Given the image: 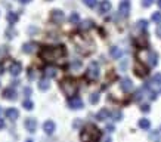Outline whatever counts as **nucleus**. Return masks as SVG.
Returning <instances> with one entry per match:
<instances>
[{"instance_id":"obj_1","label":"nucleus","mask_w":161,"mask_h":142,"mask_svg":"<svg viewBox=\"0 0 161 142\" xmlns=\"http://www.w3.org/2000/svg\"><path fill=\"white\" fill-rule=\"evenodd\" d=\"M65 55H67V49L62 45H58V46H43L40 49V52H39V56L47 62L58 61L61 58H64Z\"/></svg>"},{"instance_id":"obj_2","label":"nucleus","mask_w":161,"mask_h":142,"mask_svg":"<svg viewBox=\"0 0 161 142\" xmlns=\"http://www.w3.org/2000/svg\"><path fill=\"white\" fill-rule=\"evenodd\" d=\"M80 139L81 142H99V139H101V130L96 127L95 124L89 123V124H86L84 127L81 129Z\"/></svg>"},{"instance_id":"obj_3","label":"nucleus","mask_w":161,"mask_h":142,"mask_svg":"<svg viewBox=\"0 0 161 142\" xmlns=\"http://www.w3.org/2000/svg\"><path fill=\"white\" fill-rule=\"evenodd\" d=\"M61 90L64 92V95H67L68 98H71V96H75V93H77V89H78V86H77V81L74 80L73 77H65L64 80L61 81Z\"/></svg>"},{"instance_id":"obj_4","label":"nucleus","mask_w":161,"mask_h":142,"mask_svg":"<svg viewBox=\"0 0 161 142\" xmlns=\"http://www.w3.org/2000/svg\"><path fill=\"white\" fill-rule=\"evenodd\" d=\"M86 74H87V77L90 80H96V79L99 77V65H98L96 62H92V64L89 65Z\"/></svg>"},{"instance_id":"obj_5","label":"nucleus","mask_w":161,"mask_h":142,"mask_svg":"<svg viewBox=\"0 0 161 142\" xmlns=\"http://www.w3.org/2000/svg\"><path fill=\"white\" fill-rule=\"evenodd\" d=\"M68 107L71 110H81L83 108V101L80 96H71L68 99Z\"/></svg>"},{"instance_id":"obj_6","label":"nucleus","mask_w":161,"mask_h":142,"mask_svg":"<svg viewBox=\"0 0 161 142\" xmlns=\"http://www.w3.org/2000/svg\"><path fill=\"white\" fill-rule=\"evenodd\" d=\"M24 127H25L27 132L34 133V132L37 130V120L33 118V117H28V118H25V122H24Z\"/></svg>"},{"instance_id":"obj_7","label":"nucleus","mask_w":161,"mask_h":142,"mask_svg":"<svg viewBox=\"0 0 161 142\" xmlns=\"http://www.w3.org/2000/svg\"><path fill=\"white\" fill-rule=\"evenodd\" d=\"M118 12L123 16H129V14H130V0H121L120 5H118Z\"/></svg>"},{"instance_id":"obj_8","label":"nucleus","mask_w":161,"mask_h":142,"mask_svg":"<svg viewBox=\"0 0 161 142\" xmlns=\"http://www.w3.org/2000/svg\"><path fill=\"white\" fill-rule=\"evenodd\" d=\"M134 74L138 75V77H145V75L148 74L146 67H145L141 61H138L136 64H134Z\"/></svg>"},{"instance_id":"obj_9","label":"nucleus","mask_w":161,"mask_h":142,"mask_svg":"<svg viewBox=\"0 0 161 142\" xmlns=\"http://www.w3.org/2000/svg\"><path fill=\"white\" fill-rule=\"evenodd\" d=\"M2 96L5 98V99H7V101H15L16 98H18V95H16V90L12 88H7L5 89L3 92H2Z\"/></svg>"},{"instance_id":"obj_10","label":"nucleus","mask_w":161,"mask_h":142,"mask_svg":"<svg viewBox=\"0 0 161 142\" xmlns=\"http://www.w3.org/2000/svg\"><path fill=\"white\" fill-rule=\"evenodd\" d=\"M64 12L62 11H59V9H55V11H52L50 12V19L53 21V22H61V21L64 19Z\"/></svg>"},{"instance_id":"obj_11","label":"nucleus","mask_w":161,"mask_h":142,"mask_svg":"<svg viewBox=\"0 0 161 142\" xmlns=\"http://www.w3.org/2000/svg\"><path fill=\"white\" fill-rule=\"evenodd\" d=\"M21 71H22V64L19 61L12 62V65H11V73H12V75H19Z\"/></svg>"},{"instance_id":"obj_12","label":"nucleus","mask_w":161,"mask_h":142,"mask_svg":"<svg viewBox=\"0 0 161 142\" xmlns=\"http://www.w3.org/2000/svg\"><path fill=\"white\" fill-rule=\"evenodd\" d=\"M120 86H121V89H123V92H130V90L133 89V83H132L130 79L126 77V79H123V80H121Z\"/></svg>"},{"instance_id":"obj_13","label":"nucleus","mask_w":161,"mask_h":142,"mask_svg":"<svg viewBox=\"0 0 161 142\" xmlns=\"http://www.w3.org/2000/svg\"><path fill=\"white\" fill-rule=\"evenodd\" d=\"M55 127H56V126H55V123L52 122V120H47V122H44V124H43V130L46 132L47 135H52L55 132Z\"/></svg>"},{"instance_id":"obj_14","label":"nucleus","mask_w":161,"mask_h":142,"mask_svg":"<svg viewBox=\"0 0 161 142\" xmlns=\"http://www.w3.org/2000/svg\"><path fill=\"white\" fill-rule=\"evenodd\" d=\"M111 11V2L109 0H102L99 3V12L101 14H107Z\"/></svg>"},{"instance_id":"obj_15","label":"nucleus","mask_w":161,"mask_h":142,"mask_svg":"<svg viewBox=\"0 0 161 142\" xmlns=\"http://www.w3.org/2000/svg\"><path fill=\"white\" fill-rule=\"evenodd\" d=\"M6 117L7 118H11V120H16L18 117H19V111L16 108H9V110H6Z\"/></svg>"},{"instance_id":"obj_16","label":"nucleus","mask_w":161,"mask_h":142,"mask_svg":"<svg viewBox=\"0 0 161 142\" xmlns=\"http://www.w3.org/2000/svg\"><path fill=\"white\" fill-rule=\"evenodd\" d=\"M109 115H111V113H109V111H108L107 108H102L101 111H99V113L96 114V118H98L99 122H104V120H107Z\"/></svg>"},{"instance_id":"obj_17","label":"nucleus","mask_w":161,"mask_h":142,"mask_svg":"<svg viewBox=\"0 0 161 142\" xmlns=\"http://www.w3.org/2000/svg\"><path fill=\"white\" fill-rule=\"evenodd\" d=\"M148 62H149L151 67H155L158 64V55L155 54V52H149L148 54Z\"/></svg>"},{"instance_id":"obj_18","label":"nucleus","mask_w":161,"mask_h":142,"mask_svg":"<svg viewBox=\"0 0 161 142\" xmlns=\"http://www.w3.org/2000/svg\"><path fill=\"white\" fill-rule=\"evenodd\" d=\"M109 54H111V56H112V58H115V59H120L121 55H123V52L120 50V47L112 46L111 49H109Z\"/></svg>"},{"instance_id":"obj_19","label":"nucleus","mask_w":161,"mask_h":142,"mask_svg":"<svg viewBox=\"0 0 161 142\" xmlns=\"http://www.w3.org/2000/svg\"><path fill=\"white\" fill-rule=\"evenodd\" d=\"M44 75H46L47 79H53V77H56V68L47 67L46 70H44Z\"/></svg>"},{"instance_id":"obj_20","label":"nucleus","mask_w":161,"mask_h":142,"mask_svg":"<svg viewBox=\"0 0 161 142\" xmlns=\"http://www.w3.org/2000/svg\"><path fill=\"white\" fill-rule=\"evenodd\" d=\"M49 86H50L49 79H41V80L39 81V89H40V90H47V89H49Z\"/></svg>"},{"instance_id":"obj_21","label":"nucleus","mask_w":161,"mask_h":142,"mask_svg":"<svg viewBox=\"0 0 161 142\" xmlns=\"http://www.w3.org/2000/svg\"><path fill=\"white\" fill-rule=\"evenodd\" d=\"M139 127L143 129V130H148V129L151 127V122L148 118H141L139 120Z\"/></svg>"},{"instance_id":"obj_22","label":"nucleus","mask_w":161,"mask_h":142,"mask_svg":"<svg viewBox=\"0 0 161 142\" xmlns=\"http://www.w3.org/2000/svg\"><path fill=\"white\" fill-rule=\"evenodd\" d=\"M18 18H19V16L16 14H14V12H9V14H7V22H9L11 25L15 24V22H18Z\"/></svg>"},{"instance_id":"obj_23","label":"nucleus","mask_w":161,"mask_h":142,"mask_svg":"<svg viewBox=\"0 0 161 142\" xmlns=\"http://www.w3.org/2000/svg\"><path fill=\"white\" fill-rule=\"evenodd\" d=\"M22 107L27 110V111H31V110L34 108V102L30 101V99H24V102H22Z\"/></svg>"},{"instance_id":"obj_24","label":"nucleus","mask_w":161,"mask_h":142,"mask_svg":"<svg viewBox=\"0 0 161 142\" xmlns=\"http://www.w3.org/2000/svg\"><path fill=\"white\" fill-rule=\"evenodd\" d=\"M33 49H34V43H27V45L22 46V52H25V54H31Z\"/></svg>"},{"instance_id":"obj_25","label":"nucleus","mask_w":161,"mask_h":142,"mask_svg":"<svg viewBox=\"0 0 161 142\" xmlns=\"http://www.w3.org/2000/svg\"><path fill=\"white\" fill-rule=\"evenodd\" d=\"M78 21H80V15L77 14V12H73V14L70 15V22L71 24H77Z\"/></svg>"},{"instance_id":"obj_26","label":"nucleus","mask_w":161,"mask_h":142,"mask_svg":"<svg viewBox=\"0 0 161 142\" xmlns=\"http://www.w3.org/2000/svg\"><path fill=\"white\" fill-rule=\"evenodd\" d=\"M152 21L157 24H161V12H154L152 14Z\"/></svg>"},{"instance_id":"obj_27","label":"nucleus","mask_w":161,"mask_h":142,"mask_svg":"<svg viewBox=\"0 0 161 142\" xmlns=\"http://www.w3.org/2000/svg\"><path fill=\"white\" fill-rule=\"evenodd\" d=\"M138 28H141V30H146L148 28V21H145V19L138 21Z\"/></svg>"},{"instance_id":"obj_28","label":"nucleus","mask_w":161,"mask_h":142,"mask_svg":"<svg viewBox=\"0 0 161 142\" xmlns=\"http://www.w3.org/2000/svg\"><path fill=\"white\" fill-rule=\"evenodd\" d=\"M92 24H93V22H92V21H84V22H83V24H81L80 27L83 28V30H89V28H92V27H93V25H92Z\"/></svg>"},{"instance_id":"obj_29","label":"nucleus","mask_w":161,"mask_h":142,"mask_svg":"<svg viewBox=\"0 0 161 142\" xmlns=\"http://www.w3.org/2000/svg\"><path fill=\"white\" fill-rule=\"evenodd\" d=\"M90 102H92V104H98V102H99V93L90 95Z\"/></svg>"},{"instance_id":"obj_30","label":"nucleus","mask_w":161,"mask_h":142,"mask_svg":"<svg viewBox=\"0 0 161 142\" xmlns=\"http://www.w3.org/2000/svg\"><path fill=\"white\" fill-rule=\"evenodd\" d=\"M112 118H114L115 122H118V120H121V117H123V114H121V111H114V113H112Z\"/></svg>"},{"instance_id":"obj_31","label":"nucleus","mask_w":161,"mask_h":142,"mask_svg":"<svg viewBox=\"0 0 161 142\" xmlns=\"http://www.w3.org/2000/svg\"><path fill=\"white\" fill-rule=\"evenodd\" d=\"M96 3H98L96 0H84V5L89 6V7H95L96 6Z\"/></svg>"},{"instance_id":"obj_32","label":"nucleus","mask_w":161,"mask_h":142,"mask_svg":"<svg viewBox=\"0 0 161 142\" xmlns=\"http://www.w3.org/2000/svg\"><path fill=\"white\" fill-rule=\"evenodd\" d=\"M152 81H154L155 84H161V73L155 74V75H154V79H152Z\"/></svg>"},{"instance_id":"obj_33","label":"nucleus","mask_w":161,"mask_h":142,"mask_svg":"<svg viewBox=\"0 0 161 142\" xmlns=\"http://www.w3.org/2000/svg\"><path fill=\"white\" fill-rule=\"evenodd\" d=\"M152 3H154V0H142V5H143V7H149Z\"/></svg>"},{"instance_id":"obj_34","label":"nucleus","mask_w":161,"mask_h":142,"mask_svg":"<svg viewBox=\"0 0 161 142\" xmlns=\"http://www.w3.org/2000/svg\"><path fill=\"white\" fill-rule=\"evenodd\" d=\"M31 92H33V90H31V88H24V95H25V96H30V95H31Z\"/></svg>"},{"instance_id":"obj_35","label":"nucleus","mask_w":161,"mask_h":142,"mask_svg":"<svg viewBox=\"0 0 161 142\" xmlns=\"http://www.w3.org/2000/svg\"><path fill=\"white\" fill-rule=\"evenodd\" d=\"M6 55H7V50L5 49V47H3V49H0V59H2L3 56H6Z\"/></svg>"},{"instance_id":"obj_36","label":"nucleus","mask_w":161,"mask_h":142,"mask_svg":"<svg viewBox=\"0 0 161 142\" xmlns=\"http://www.w3.org/2000/svg\"><path fill=\"white\" fill-rule=\"evenodd\" d=\"M141 110L143 111V113H148V111H149V105L145 104V105H142V107H141Z\"/></svg>"},{"instance_id":"obj_37","label":"nucleus","mask_w":161,"mask_h":142,"mask_svg":"<svg viewBox=\"0 0 161 142\" xmlns=\"http://www.w3.org/2000/svg\"><path fill=\"white\" fill-rule=\"evenodd\" d=\"M155 33H157V36H158V37H161V25H158V27H157Z\"/></svg>"},{"instance_id":"obj_38","label":"nucleus","mask_w":161,"mask_h":142,"mask_svg":"<svg viewBox=\"0 0 161 142\" xmlns=\"http://www.w3.org/2000/svg\"><path fill=\"white\" fill-rule=\"evenodd\" d=\"M107 130L108 132H114V126L112 124H107Z\"/></svg>"},{"instance_id":"obj_39","label":"nucleus","mask_w":161,"mask_h":142,"mask_svg":"<svg viewBox=\"0 0 161 142\" xmlns=\"http://www.w3.org/2000/svg\"><path fill=\"white\" fill-rule=\"evenodd\" d=\"M80 65H81L80 62H74V64H73V67H74V68H78Z\"/></svg>"},{"instance_id":"obj_40","label":"nucleus","mask_w":161,"mask_h":142,"mask_svg":"<svg viewBox=\"0 0 161 142\" xmlns=\"http://www.w3.org/2000/svg\"><path fill=\"white\" fill-rule=\"evenodd\" d=\"M3 73H5V67L0 64V74H3Z\"/></svg>"},{"instance_id":"obj_41","label":"nucleus","mask_w":161,"mask_h":142,"mask_svg":"<svg viewBox=\"0 0 161 142\" xmlns=\"http://www.w3.org/2000/svg\"><path fill=\"white\" fill-rule=\"evenodd\" d=\"M3 127H5V122L0 118V129H3Z\"/></svg>"},{"instance_id":"obj_42","label":"nucleus","mask_w":161,"mask_h":142,"mask_svg":"<svg viewBox=\"0 0 161 142\" xmlns=\"http://www.w3.org/2000/svg\"><path fill=\"white\" fill-rule=\"evenodd\" d=\"M78 126H80V122H78V120H77V122H74V127H78Z\"/></svg>"},{"instance_id":"obj_43","label":"nucleus","mask_w":161,"mask_h":142,"mask_svg":"<svg viewBox=\"0 0 161 142\" xmlns=\"http://www.w3.org/2000/svg\"><path fill=\"white\" fill-rule=\"evenodd\" d=\"M21 3H30V2H31V0H19Z\"/></svg>"},{"instance_id":"obj_44","label":"nucleus","mask_w":161,"mask_h":142,"mask_svg":"<svg viewBox=\"0 0 161 142\" xmlns=\"http://www.w3.org/2000/svg\"><path fill=\"white\" fill-rule=\"evenodd\" d=\"M157 5H158V7L161 9V0H157Z\"/></svg>"},{"instance_id":"obj_45","label":"nucleus","mask_w":161,"mask_h":142,"mask_svg":"<svg viewBox=\"0 0 161 142\" xmlns=\"http://www.w3.org/2000/svg\"><path fill=\"white\" fill-rule=\"evenodd\" d=\"M27 142H33V139H28V141Z\"/></svg>"},{"instance_id":"obj_46","label":"nucleus","mask_w":161,"mask_h":142,"mask_svg":"<svg viewBox=\"0 0 161 142\" xmlns=\"http://www.w3.org/2000/svg\"><path fill=\"white\" fill-rule=\"evenodd\" d=\"M0 114H2V107H0Z\"/></svg>"}]
</instances>
